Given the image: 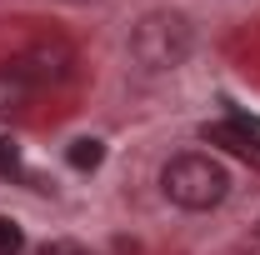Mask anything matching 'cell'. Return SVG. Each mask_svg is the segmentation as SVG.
I'll return each mask as SVG.
<instances>
[{
    "mask_svg": "<svg viewBox=\"0 0 260 255\" xmlns=\"http://www.w3.org/2000/svg\"><path fill=\"white\" fill-rule=\"evenodd\" d=\"M25 250V235H20V225L10 220V215H0V255H20Z\"/></svg>",
    "mask_w": 260,
    "mask_h": 255,
    "instance_id": "obj_7",
    "label": "cell"
},
{
    "mask_svg": "<svg viewBox=\"0 0 260 255\" xmlns=\"http://www.w3.org/2000/svg\"><path fill=\"white\" fill-rule=\"evenodd\" d=\"M40 255H90V250H85V245H75V240H50Z\"/></svg>",
    "mask_w": 260,
    "mask_h": 255,
    "instance_id": "obj_9",
    "label": "cell"
},
{
    "mask_svg": "<svg viewBox=\"0 0 260 255\" xmlns=\"http://www.w3.org/2000/svg\"><path fill=\"white\" fill-rule=\"evenodd\" d=\"M30 95H35V85H30V80H25L10 60H5V65H0V110H25Z\"/></svg>",
    "mask_w": 260,
    "mask_h": 255,
    "instance_id": "obj_5",
    "label": "cell"
},
{
    "mask_svg": "<svg viewBox=\"0 0 260 255\" xmlns=\"http://www.w3.org/2000/svg\"><path fill=\"white\" fill-rule=\"evenodd\" d=\"M65 160H70V170H95L100 160H105V145H100L95 135H85V140H75L65 150Z\"/></svg>",
    "mask_w": 260,
    "mask_h": 255,
    "instance_id": "obj_6",
    "label": "cell"
},
{
    "mask_svg": "<svg viewBox=\"0 0 260 255\" xmlns=\"http://www.w3.org/2000/svg\"><path fill=\"white\" fill-rule=\"evenodd\" d=\"M160 190H165V200H175L180 210H210V205H220V200H225L230 175H225L210 155L185 150V155H170V160H165Z\"/></svg>",
    "mask_w": 260,
    "mask_h": 255,
    "instance_id": "obj_2",
    "label": "cell"
},
{
    "mask_svg": "<svg viewBox=\"0 0 260 255\" xmlns=\"http://www.w3.org/2000/svg\"><path fill=\"white\" fill-rule=\"evenodd\" d=\"M200 140L205 145H220L230 155H245V160H260V120L250 115H225V120H210V125L200 130Z\"/></svg>",
    "mask_w": 260,
    "mask_h": 255,
    "instance_id": "obj_4",
    "label": "cell"
},
{
    "mask_svg": "<svg viewBox=\"0 0 260 255\" xmlns=\"http://www.w3.org/2000/svg\"><path fill=\"white\" fill-rule=\"evenodd\" d=\"M15 170H20V150L10 140H0V175H15Z\"/></svg>",
    "mask_w": 260,
    "mask_h": 255,
    "instance_id": "obj_8",
    "label": "cell"
},
{
    "mask_svg": "<svg viewBox=\"0 0 260 255\" xmlns=\"http://www.w3.org/2000/svg\"><path fill=\"white\" fill-rule=\"evenodd\" d=\"M70 60H75V55H70V45H65V40H35L30 50H25V55H15L10 65H15L35 90H40V85L65 80V75H70Z\"/></svg>",
    "mask_w": 260,
    "mask_h": 255,
    "instance_id": "obj_3",
    "label": "cell"
},
{
    "mask_svg": "<svg viewBox=\"0 0 260 255\" xmlns=\"http://www.w3.org/2000/svg\"><path fill=\"white\" fill-rule=\"evenodd\" d=\"M190 45L195 30L180 10H150L130 30V55L140 60V70H175V65H185Z\"/></svg>",
    "mask_w": 260,
    "mask_h": 255,
    "instance_id": "obj_1",
    "label": "cell"
}]
</instances>
